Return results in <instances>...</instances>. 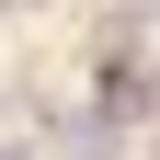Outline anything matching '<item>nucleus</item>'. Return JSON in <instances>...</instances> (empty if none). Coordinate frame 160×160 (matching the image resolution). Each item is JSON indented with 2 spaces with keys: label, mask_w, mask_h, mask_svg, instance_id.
Instances as JSON below:
<instances>
[{
  "label": "nucleus",
  "mask_w": 160,
  "mask_h": 160,
  "mask_svg": "<svg viewBox=\"0 0 160 160\" xmlns=\"http://www.w3.org/2000/svg\"><path fill=\"white\" fill-rule=\"evenodd\" d=\"M0 160H34V149H0Z\"/></svg>",
  "instance_id": "obj_1"
},
{
  "label": "nucleus",
  "mask_w": 160,
  "mask_h": 160,
  "mask_svg": "<svg viewBox=\"0 0 160 160\" xmlns=\"http://www.w3.org/2000/svg\"><path fill=\"white\" fill-rule=\"evenodd\" d=\"M0 12H12V0H0Z\"/></svg>",
  "instance_id": "obj_2"
}]
</instances>
